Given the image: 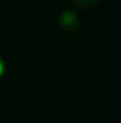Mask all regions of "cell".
I'll list each match as a JSON object with an SVG mask.
<instances>
[{
  "label": "cell",
  "instance_id": "obj_2",
  "mask_svg": "<svg viewBox=\"0 0 121 123\" xmlns=\"http://www.w3.org/2000/svg\"><path fill=\"white\" fill-rule=\"evenodd\" d=\"M71 2L78 7V9L87 11V9H94V7H96L102 0H71Z\"/></svg>",
  "mask_w": 121,
  "mask_h": 123
},
{
  "label": "cell",
  "instance_id": "obj_3",
  "mask_svg": "<svg viewBox=\"0 0 121 123\" xmlns=\"http://www.w3.org/2000/svg\"><path fill=\"white\" fill-rule=\"evenodd\" d=\"M4 75H6V61L0 57V80L4 79Z\"/></svg>",
  "mask_w": 121,
  "mask_h": 123
},
{
  "label": "cell",
  "instance_id": "obj_1",
  "mask_svg": "<svg viewBox=\"0 0 121 123\" xmlns=\"http://www.w3.org/2000/svg\"><path fill=\"white\" fill-rule=\"evenodd\" d=\"M61 29L62 31H75V29L78 27V16L75 14L73 11H64L61 14Z\"/></svg>",
  "mask_w": 121,
  "mask_h": 123
}]
</instances>
